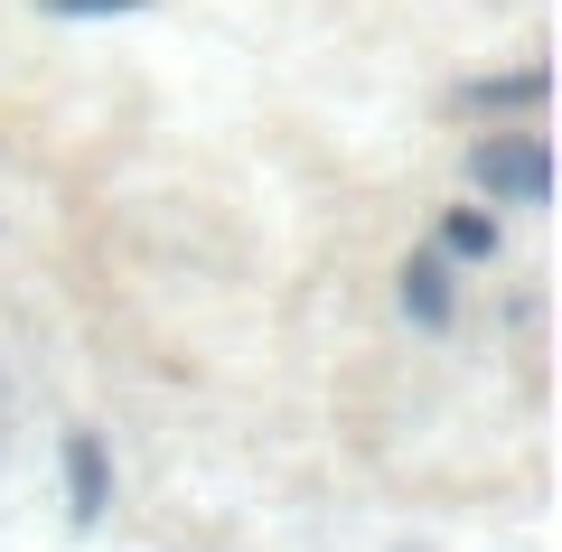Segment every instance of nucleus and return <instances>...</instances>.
<instances>
[{"label": "nucleus", "mask_w": 562, "mask_h": 552, "mask_svg": "<svg viewBox=\"0 0 562 552\" xmlns=\"http://www.w3.org/2000/svg\"><path fill=\"white\" fill-rule=\"evenodd\" d=\"M469 169H479V188L487 198H506V206H543L553 198V150H543V140H479V159H469Z\"/></svg>", "instance_id": "1"}, {"label": "nucleus", "mask_w": 562, "mask_h": 552, "mask_svg": "<svg viewBox=\"0 0 562 552\" xmlns=\"http://www.w3.org/2000/svg\"><path fill=\"white\" fill-rule=\"evenodd\" d=\"M66 487H76V515H85V525H94V515H103V450H94V440H66Z\"/></svg>", "instance_id": "2"}, {"label": "nucleus", "mask_w": 562, "mask_h": 552, "mask_svg": "<svg viewBox=\"0 0 562 552\" xmlns=\"http://www.w3.org/2000/svg\"><path fill=\"white\" fill-rule=\"evenodd\" d=\"M403 309H413L422 328H441V318H450V272H441V262H413V272H403Z\"/></svg>", "instance_id": "3"}, {"label": "nucleus", "mask_w": 562, "mask_h": 552, "mask_svg": "<svg viewBox=\"0 0 562 552\" xmlns=\"http://www.w3.org/2000/svg\"><path fill=\"white\" fill-rule=\"evenodd\" d=\"M441 244H450L460 262H487V254H497V225H487V216H469V206H460V216L441 225Z\"/></svg>", "instance_id": "4"}, {"label": "nucleus", "mask_w": 562, "mask_h": 552, "mask_svg": "<svg viewBox=\"0 0 562 552\" xmlns=\"http://www.w3.org/2000/svg\"><path fill=\"white\" fill-rule=\"evenodd\" d=\"M469 103H543V66H525V76H497V85H469Z\"/></svg>", "instance_id": "5"}, {"label": "nucleus", "mask_w": 562, "mask_h": 552, "mask_svg": "<svg viewBox=\"0 0 562 552\" xmlns=\"http://www.w3.org/2000/svg\"><path fill=\"white\" fill-rule=\"evenodd\" d=\"M57 20H103V10H140V0H47Z\"/></svg>", "instance_id": "6"}]
</instances>
